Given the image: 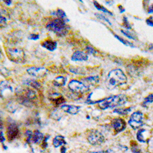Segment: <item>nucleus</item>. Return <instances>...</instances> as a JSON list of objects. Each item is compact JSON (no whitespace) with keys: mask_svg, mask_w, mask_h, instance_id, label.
<instances>
[{"mask_svg":"<svg viewBox=\"0 0 153 153\" xmlns=\"http://www.w3.org/2000/svg\"><path fill=\"white\" fill-rule=\"evenodd\" d=\"M126 75L122 70L119 68L111 70L106 76V84L108 89H114L119 86L126 84Z\"/></svg>","mask_w":153,"mask_h":153,"instance_id":"f257e3e1","label":"nucleus"},{"mask_svg":"<svg viewBox=\"0 0 153 153\" xmlns=\"http://www.w3.org/2000/svg\"><path fill=\"white\" fill-rule=\"evenodd\" d=\"M46 28L50 31L54 32L57 36L63 37L68 34L69 26L66 24L65 20L56 18L46 25Z\"/></svg>","mask_w":153,"mask_h":153,"instance_id":"f03ea898","label":"nucleus"},{"mask_svg":"<svg viewBox=\"0 0 153 153\" xmlns=\"http://www.w3.org/2000/svg\"><path fill=\"white\" fill-rule=\"evenodd\" d=\"M127 102V98L125 95L119 94V95H113L109 97H106L104 101L99 104L101 110H106V109H112L118 106H123Z\"/></svg>","mask_w":153,"mask_h":153,"instance_id":"7ed1b4c3","label":"nucleus"},{"mask_svg":"<svg viewBox=\"0 0 153 153\" xmlns=\"http://www.w3.org/2000/svg\"><path fill=\"white\" fill-rule=\"evenodd\" d=\"M16 94L18 95L20 103L25 106H31L33 104L34 100L36 99V93L32 89L20 88V91L18 89Z\"/></svg>","mask_w":153,"mask_h":153,"instance_id":"20e7f679","label":"nucleus"},{"mask_svg":"<svg viewBox=\"0 0 153 153\" xmlns=\"http://www.w3.org/2000/svg\"><path fill=\"white\" fill-rule=\"evenodd\" d=\"M8 58L12 62L19 64L25 61V54L21 48H8L6 50Z\"/></svg>","mask_w":153,"mask_h":153,"instance_id":"39448f33","label":"nucleus"},{"mask_svg":"<svg viewBox=\"0 0 153 153\" xmlns=\"http://www.w3.org/2000/svg\"><path fill=\"white\" fill-rule=\"evenodd\" d=\"M144 115L141 111H136L132 113L128 120V124L133 129H138L143 126Z\"/></svg>","mask_w":153,"mask_h":153,"instance_id":"423d86ee","label":"nucleus"},{"mask_svg":"<svg viewBox=\"0 0 153 153\" xmlns=\"http://www.w3.org/2000/svg\"><path fill=\"white\" fill-rule=\"evenodd\" d=\"M87 141L92 146H100L105 143V137L100 131L92 130L87 136Z\"/></svg>","mask_w":153,"mask_h":153,"instance_id":"0eeeda50","label":"nucleus"},{"mask_svg":"<svg viewBox=\"0 0 153 153\" xmlns=\"http://www.w3.org/2000/svg\"><path fill=\"white\" fill-rule=\"evenodd\" d=\"M68 88L71 92L76 94H84L89 91V87L83 84V82H80L77 80H71L68 84Z\"/></svg>","mask_w":153,"mask_h":153,"instance_id":"6e6552de","label":"nucleus"},{"mask_svg":"<svg viewBox=\"0 0 153 153\" xmlns=\"http://www.w3.org/2000/svg\"><path fill=\"white\" fill-rule=\"evenodd\" d=\"M27 73L35 78H42L48 73V70L43 67H30L27 68Z\"/></svg>","mask_w":153,"mask_h":153,"instance_id":"1a4fd4ad","label":"nucleus"},{"mask_svg":"<svg viewBox=\"0 0 153 153\" xmlns=\"http://www.w3.org/2000/svg\"><path fill=\"white\" fill-rule=\"evenodd\" d=\"M19 134H20L19 128L16 123H11L8 125L6 136H7V139H9V141L12 142L14 139H17Z\"/></svg>","mask_w":153,"mask_h":153,"instance_id":"9d476101","label":"nucleus"},{"mask_svg":"<svg viewBox=\"0 0 153 153\" xmlns=\"http://www.w3.org/2000/svg\"><path fill=\"white\" fill-rule=\"evenodd\" d=\"M112 126L116 133H120L126 129V123L122 118H115L112 122Z\"/></svg>","mask_w":153,"mask_h":153,"instance_id":"9b49d317","label":"nucleus"},{"mask_svg":"<svg viewBox=\"0 0 153 153\" xmlns=\"http://www.w3.org/2000/svg\"><path fill=\"white\" fill-rule=\"evenodd\" d=\"M61 109L65 113H68L70 115H76L80 112L81 106H75V105L63 104L62 106H61Z\"/></svg>","mask_w":153,"mask_h":153,"instance_id":"f8f14e48","label":"nucleus"},{"mask_svg":"<svg viewBox=\"0 0 153 153\" xmlns=\"http://www.w3.org/2000/svg\"><path fill=\"white\" fill-rule=\"evenodd\" d=\"M13 92L12 86L7 81H1V97L5 98L6 96Z\"/></svg>","mask_w":153,"mask_h":153,"instance_id":"ddd939ff","label":"nucleus"},{"mask_svg":"<svg viewBox=\"0 0 153 153\" xmlns=\"http://www.w3.org/2000/svg\"><path fill=\"white\" fill-rule=\"evenodd\" d=\"M71 59L73 61H87L88 60V55L85 52L76 51L71 55Z\"/></svg>","mask_w":153,"mask_h":153,"instance_id":"4468645a","label":"nucleus"},{"mask_svg":"<svg viewBox=\"0 0 153 153\" xmlns=\"http://www.w3.org/2000/svg\"><path fill=\"white\" fill-rule=\"evenodd\" d=\"M149 131L146 129H140L136 133V139L139 143H146L149 141Z\"/></svg>","mask_w":153,"mask_h":153,"instance_id":"2eb2a0df","label":"nucleus"},{"mask_svg":"<svg viewBox=\"0 0 153 153\" xmlns=\"http://www.w3.org/2000/svg\"><path fill=\"white\" fill-rule=\"evenodd\" d=\"M50 99L51 100L52 103L57 106H60V105L62 106L65 103V99L59 93H53L51 94V97H50Z\"/></svg>","mask_w":153,"mask_h":153,"instance_id":"dca6fc26","label":"nucleus"},{"mask_svg":"<svg viewBox=\"0 0 153 153\" xmlns=\"http://www.w3.org/2000/svg\"><path fill=\"white\" fill-rule=\"evenodd\" d=\"M42 46L44 48H46L47 50L50 51H54L57 47V42L56 41L48 39V40L42 42Z\"/></svg>","mask_w":153,"mask_h":153,"instance_id":"f3484780","label":"nucleus"},{"mask_svg":"<svg viewBox=\"0 0 153 153\" xmlns=\"http://www.w3.org/2000/svg\"><path fill=\"white\" fill-rule=\"evenodd\" d=\"M52 144L54 148H58L60 146H63L67 145V142L65 141V136L62 135H57L54 136L52 140Z\"/></svg>","mask_w":153,"mask_h":153,"instance_id":"a211bd4d","label":"nucleus"},{"mask_svg":"<svg viewBox=\"0 0 153 153\" xmlns=\"http://www.w3.org/2000/svg\"><path fill=\"white\" fill-rule=\"evenodd\" d=\"M23 84L25 85L31 87V88L35 89V90H40L42 87V84L36 80H33V79H26L23 81Z\"/></svg>","mask_w":153,"mask_h":153,"instance_id":"6ab92c4d","label":"nucleus"},{"mask_svg":"<svg viewBox=\"0 0 153 153\" xmlns=\"http://www.w3.org/2000/svg\"><path fill=\"white\" fill-rule=\"evenodd\" d=\"M44 139H45V136L42 132H40L38 129L35 130L33 133V143L40 144V143H42Z\"/></svg>","mask_w":153,"mask_h":153,"instance_id":"aec40b11","label":"nucleus"},{"mask_svg":"<svg viewBox=\"0 0 153 153\" xmlns=\"http://www.w3.org/2000/svg\"><path fill=\"white\" fill-rule=\"evenodd\" d=\"M67 82V78L63 76H58L55 77V79L53 81V85L57 87H64Z\"/></svg>","mask_w":153,"mask_h":153,"instance_id":"412c9836","label":"nucleus"},{"mask_svg":"<svg viewBox=\"0 0 153 153\" xmlns=\"http://www.w3.org/2000/svg\"><path fill=\"white\" fill-rule=\"evenodd\" d=\"M51 15L56 16V17L58 18V19H63V20H65V22L69 21L68 19V17H67L66 13H65V11L62 10V9H57L56 11H53V12H51Z\"/></svg>","mask_w":153,"mask_h":153,"instance_id":"4be33fe9","label":"nucleus"},{"mask_svg":"<svg viewBox=\"0 0 153 153\" xmlns=\"http://www.w3.org/2000/svg\"><path fill=\"white\" fill-rule=\"evenodd\" d=\"M84 82L87 83L88 84H91V85H95V84H98L100 81L99 76H87L85 78L83 79Z\"/></svg>","mask_w":153,"mask_h":153,"instance_id":"5701e85b","label":"nucleus"},{"mask_svg":"<svg viewBox=\"0 0 153 153\" xmlns=\"http://www.w3.org/2000/svg\"><path fill=\"white\" fill-rule=\"evenodd\" d=\"M132 107H127V108H118V109H115L113 110V113H117V114L120 115V116H126L129 112L132 111Z\"/></svg>","mask_w":153,"mask_h":153,"instance_id":"b1692460","label":"nucleus"},{"mask_svg":"<svg viewBox=\"0 0 153 153\" xmlns=\"http://www.w3.org/2000/svg\"><path fill=\"white\" fill-rule=\"evenodd\" d=\"M93 3H94V6H95L96 9H98V10H99V11H101V12H105L106 14L110 15V16H113V13H112L111 12H110V11H109L107 9H106V8H105L104 6H103V5H101L100 4H99V2H97V1H94V2H93Z\"/></svg>","mask_w":153,"mask_h":153,"instance_id":"393cba45","label":"nucleus"},{"mask_svg":"<svg viewBox=\"0 0 153 153\" xmlns=\"http://www.w3.org/2000/svg\"><path fill=\"white\" fill-rule=\"evenodd\" d=\"M113 36H114L115 38H117V39H118V40L120 41V42H121V43L123 44L124 45L129 46V47H130V48H136V46L134 45L133 44L131 43V42H129V41L125 40V39H124V38H121V37H120V36H119V35H116V34H113Z\"/></svg>","mask_w":153,"mask_h":153,"instance_id":"a878e982","label":"nucleus"},{"mask_svg":"<svg viewBox=\"0 0 153 153\" xmlns=\"http://www.w3.org/2000/svg\"><path fill=\"white\" fill-rule=\"evenodd\" d=\"M33 133L34 132L29 129H27L25 132V136L26 137V143L28 144L33 143Z\"/></svg>","mask_w":153,"mask_h":153,"instance_id":"bb28decb","label":"nucleus"},{"mask_svg":"<svg viewBox=\"0 0 153 153\" xmlns=\"http://www.w3.org/2000/svg\"><path fill=\"white\" fill-rule=\"evenodd\" d=\"M152 103H153V94H149L146 97H145L144 100L142 103V106H144V107H147V105Z\"/></svg>","mask_w":153,"mask_h":153,"instance_id":"cd10ccee","label":"nucleus"},{"mask_svg":"<svg viewBox=\"0 0 153 153\" xmlns=\"http://www.w3.org/2000/svg\"><path fill=\"white\" fill-rule=\"evenodd\" d=\"M120 31H121V33H122L124 36L127 37V38H129V39H132V40H135V41L137 40V38H136V36L132 35V32H130V31H128V30L122 29V30H120Z\"/></svg>","mask_w":153,"mask_h":153,"instance_id":"c85d7f7f","label":"nucleus"},{"mask_svg":"<svg viewBox=\"0 0 153 153\" xmlns=\"http://www.w3.org/2000/svg\"><path fill=\"white\" fill-rule=\"evenodd\" d=\"M123 26L126 28V29H132V25L129 22L128 19L126 16H123Z\"/></svg>","mask_w":153,"mask_h":153,"instance_id":"c756f323","label":"nucleus"},{"mask_svg":"<svg viewBox=\"0 0 153 153\" xmlns=\"http://www.w3.org/2000/svg\"><path fill=\"white\" fill-rule=\"evenodd\" d=\"M86 51H87V53L90 54H97V50H96L94 48H93L92 46H90V45H87L86 47Z\"/></svg>","mask_w":153,"mask_h":153,"instance_id":"7c9ffc66","label":"nucleus"},{"mask_svg":"<svg viewBox=\"0 0 153 153\" xmlns=\"http://www.w3.org/2000/svg\"><path fill=\"white\" fill-rule=\"evenodd\" d=\"M131 151L132 153H142L141 149L139 148V146H136V145H132L131 146Z\"/></svg>","mask_w":153,"mask_h":153,"instance_id":"2f4dec72","label":"nucleus"},{"mask_svg":"<svg viewBox=\"0 0 153 153\" xmlns=\"http://www.w3.org/2000/svg\"><path fill=\"white\" fill-rule=\"evenodd\" d=\"M70 71L72 73L75 74H83V73H82V69H80V68H70Z\"/></svg>","mask_w":153,"mask_h":153,"instance_id":"473e14b6","label":"nucleus"},{"mask_svg":"<svg viewBox=\"0 0 153 153\" xmlns=\"http://www.w3.org/2000/svg\"><path fill=\"white\" fill-rule=\"evenodd\" d=\"M50 135H46V136H45V139H44L43 142L42 143V147L43 149L48 148V140L50 139Z\"/></svg>","mask_w":153,"mask_h":153,"instance_id":"72a5a7b5","label":"nucleus"},{"mask_svg":"<svg viewBox=\"0 0 153 153\" xmlns=\"http://www.w3.org/2000/svg\"><path fill=\"white\" fill-rule=\"evenodd\" d=\"M95 16H97V17L98 19H100V20H104V21L106 22H107L108 24L110 25H112V23L110 22V20H109V19H106V18L105 17V16H103V15H101V14H96Z\"/></svg>","mask_w":153,"mask_h":153,"instance_id":"f704fd0d","label":"nucleus"},{"mask_svg":"<svg viewBox=\"0 0 153 153\" xmlns=\"http://www.w3.org/2000/svg\"><path fill=\"white\" fill-rule=\"evenodd\" d=\"M0 23H1V27L2 28V26L5 27L7 24V19L5 17V16H2L1 15V17H0Z\"/></svg>","mask_w":153,"mask_h":153,"instance_id":"c9c22d12","label":"nucleus"},{"mask_svg":"<svg viewBox=\"0 0 153 153\" xmlns=\"http://www.w3.org/2000/svg\"><path fill=\"white\" fill-rule=\"evenodd\" d=\"M39 35L38 34H31V35L28 36V39L30 40H34V41H36L39 39Z\"/></svg>","mask_w":153,"mask_h":153,"instance_id":"e433bc0d","label":"nucleus"},{"mask_svg":"<svg viewBox=\"0 0 153 153\" xmlns=\"http://www.w3.org/2000/svg\"><path fill=\"white\" fill-rule=\"evenodd\" d=\"M89 153H113V151L112 149H107V150H102V151L90 152Z\"/></svg>","mask_w":153,"mask_h":153,"instance_id":"4c0bfd02","label":"nucleus"},{"mask_svg":"<svg viewBox=\"0 0 153 153\" xmlns=\"http://www.w3.org/2000/svg\"><path fill=\"white\" fill-rule=\"evenodd\" d=\"M146 24L148 25H149V26H153V19H152V17L148 18V19H146Z\"/></svg>","mask_w":153,"mask_h":153,"instance_id":"58836bf2","label":"nucleus"},{"mask_svg":"<svg viewBox=\"0 0 153 153\" xmlns=\"http://www.w3.org/2000/svg\"><path fill=\"white\" fill-rule=\"evenodd\" d=\"M0 137H1V143H2V144H4V143H5V137H4V134L3 132H2V130H1V136H0Z\"/></svg>","mask_w":153,"mask_h":153,"instance_id":"ea45409f","label":"nucleus"},{"mask_svg":"<svg viewBox=\"0 0 153 153\" xmlns=\"http://www.w3.org/2000/svg\"><path fill=\"white\" fill-rule=\"evenodd\" d=\"M118 9H119V10H120V13H123V12L126 11V9H124V8L122 6V5H119Z\"/></svg>","mask_w":153,"mask_h":153,"instance_id":"a19ab883","label":"nucleus"},{"mask_svg":"<svg viewBox=\"0 0 153 153\" xmlns=\"http://www.w3.org/2000/svg\"><path fill=\"white\" fill-rule=\"evenodd\" d=\"M66 151H67V148L65 146H63L61 148V153H66Z\"/></svg>","mask_w":153,"mask_h":153,"instance_id":"79ce46f5","label":"nucleus"},{"mask_svg":"<svg viewBox=\"0 0 153 153\" xmlns=\"http://www.w3.org/2000/svg\"><path fill=\"white\" fill-rule=\"evenodd\" d=\"M148 12L149 13H153V5H150L149 7Z\"/></svg>","mask_w":153,"mask_h":153,"instance_id":"37998d69","label":"nucleus"},{"mask_svg":"<svg viewBox=\"0 0 153 153\" xmlns=\"http://www.w3.org/2000/svg\"><path fill=\"white\" fill-rule=\"evenodd\" d=\"M3 2H4V3H5L6 5H10L11 4H12V1H11V0H9V1H7V0H4Z\"/></svg>","mask_w":153,"mask_h":153,"instance_id":"c03bdc74","label":"nucleus"},{"mask_svg":"<svg viewBox=\"0 0 153 153\" xmlns=\"http://www.w3.org/2000/svg\"><path fill=\"white\" fill-rule=\"evenodd\" d=\"M2 146H3L4 149H5V150H6V149H7V146H5V145H4V144H2Z\"/></svg>","mask_w":153,"mask_h":153,"instance_id":"a18cd8bd","label":"nucleus"},{"mask_svg":"<svg viewBox=\"0 0 153 153\" xmlns=\"http://www.w3.org/2000/svg\"><path fill=\"white\" fill-rule=\"evenodd\" d=\"M30 153H35V151H34V149L32 148H31V152Z\"/></svg>","mask_w":153,"mask_h":153,"instance_id":"49530a36","label":"nucleus"},{"mask_svg":"<svg viewBox=\"0 0 153 153\" xmlns=\"http://www.w3.org/2000/svg\"><path fill=\"white\" fill-rule=\"evenodd\" d=\"M152 149H153V145H152Z\"/></svg>","mask_w":153,"mask_h":153,"instance_id":"de8ad7c7","label":"nucleus"}]
</instances>
